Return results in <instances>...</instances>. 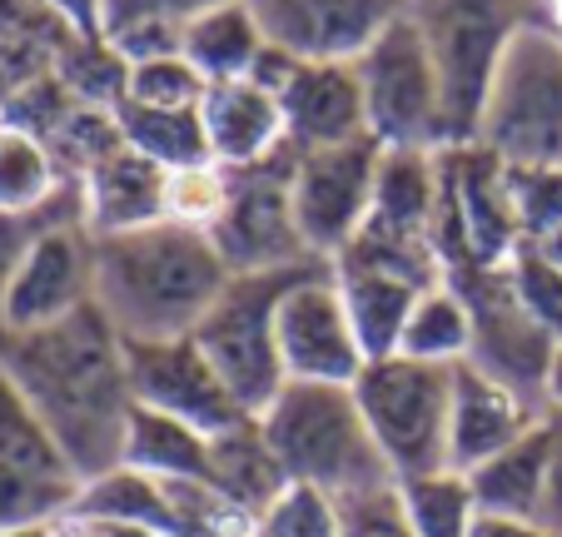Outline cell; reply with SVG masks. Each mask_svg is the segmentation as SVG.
<instances>
[{
	"label": "cell",
	"instance_id": "2",
	"mask_svg": "<svg viewBox=\"0 0 562 537\" xmlns=\"http://www.w3.org/2000/svg\"><path fill=\"white\" fill-rule=\"evenodd\" d=\"M229 279L210 234L170 220L95 239V304L125 344L190 338Z\"/></svg>",
	"mask_w": 562,
	"mask_h": 537
},
{
	"label": "cell",
	"instance_id": "5",
	"mask_svg": "<svg viewBox=\"0 0 562 537\" xmlns=\"http://www.w3.org/2000/svg\"><path fill=\"white\" fill-rule=\"evenodd\" d=\"M414 21L443 75L453 149L477 145V115L513 35L538 21V0H414Z\"/></svg>",
	"mask_w": 562,
	"mask_h": 537
},
{
	"label": "cell",
	"instance_id": "3",
	"mask_svg": "<svg viewBox=\"0 0 562 537\" xmlns=\"http://www.w3.org/2000/svg\"><path fill=\"white\" fill-rule=\"evenodd\" d=\"M259 428L289 483L318 488L334 503L393 488V473L353 399V383H284L279 399L259 413Z\"/></svg>",
	"mask_w": 562,
	"mask_h": 537
},
{
	"label": "cell",
	"instance_id": "26",
	"mask_svg": "<svg viewBox=\"0 0 562 537\" xmlns=\"http://www.w3.org/2000/svg\"><path fill=\"white\" fill-rule=\"evenodd\" d=\"M115 125L130 149H139L145 159H155V165H165V169H184V165L210 159L200 110H145V105L120 100Z\"/></svg>",
	"mask_w": 562,
	"mask_h": 537
},
{
	"label": "cell",
	"instance_id": "24",
	"mask_svg": "<svg viewBox=\"0 0 562 537\" xmlns=\"http://www.w3.org/2000/svg\"><path fill=\"white\" fill-rule=\"evenodd\" d=\"M70 190L60 159L31 130L0 120V214H41Z\"/></svg>",
	"mask_w": 562,
	"mask_h": 537
},
{
	"label": "cell",
	"instance_id": "41",
	"mask_svg": "<svg viewBox=\"0 0 562 537\" xmlns=\"http://www.w3.org/2000/svg\"><path fill=\"white\" fill-rule=\"evenodd\" d=\"M548 409L562 413V348L552 354V369H548Z\"/></svg>",
	"mask_w": 562,
	"mask_h": 537
},
{
	"label": "cell",
	"instance_id": "23",
	"mask_svg": "<svg viewBox=\"0 0 562 537\" xmlns=\"http://www.w3.org/2000/svg\"><path fill=\"white\" fill-rule=\"evenodd\" d=\"M398 354L418 358V363H443V369H458L473 358V309L458 294V284L443 279L418 294L404 334H398Z\"/></svg>",
	"mask_w": 562,
	"mask_h": 537
},
{
	"label": "cell",
	"instance_id": "32",
	"mask_svg": "<svg viewBox=\"0 0 562 537\" xmlns=\"http://www.w3.org/2000/svg\"><path fill=\"white\" fill-rule=\"evenodd\" d=\"M508 279L528 318L562 348V264L548 259L538 244H518V254L508 259Z\"/></svg>",
	"mask_w": 562,
	"mask_h": 537
},
{
	"label": "cell",
	"instance_id": "1",
	"mask_svg": "<svg viewBox=\"0 0 562 537\" xmlns=\"http://www.w3.org/2000/svg\"><path fill=\"white\" fill-rule=\"evenodd\" d=\"M0 369L15 379L35 418L50 428L80 483L120 468L135 393L125 369V338L110 328L100 304L45 328H0Z\"/></svg>",
	"mask_w": 562,
	"mask_h": 537
},
{
	"label": "cell",
	"instance_id": "16",
	"mask_svg": "<svg viewBox=\"0 0 562 537\" xmlns=\"http://www.w3.org/2000/svg\"><path fill=\"white\" fill-rule=\"evenodd\" d=\"M200 125H204L210 159L224 169L265 165V159H274L279 149L289 145L284 105H279V96H269L265 85H255V80L204 85Z\"/></svg>",
	"mask_w": 562,
	"mask_h": 537
},
{
	"label": "cell",
	"instance_id": "42",
	"mask_svg": "<svg viewBox=\"0 0 562 537\" xmlns=\"http://www.w3.org/2000/svg\"><path fill=\"white\" fill-rule=\"evenodd\" d=\"M538 25H548L562 41V0H538Z\"/></svg>",
	"mask_w": 562,
	"mask_h": 537
},
{
	"label": "cell",
	"instance_id": "4",
	"mask_svg": "<svg viewBox=\"0 0 562 537\" xmlns=\"http://www.w3.org/2000/svg\"><path fill=\"white\" fill-rule=\"evenodd\" d=\"M477 149L508 169L562 165V41L548 25H522L488 85Z\"/></svg>",
	"mask_w": 562,
	"mask_h": 537
},
{
	"label": "cell",
	"instance_id": "39",
	"mask_svg": "<svg viewBox=\"0 0 562 537\" xmlns=\"http://www.w3.org/2000/svg\"><path fill=\"white\" fill-rule=\"evenodd\" d=\"M538 523L562 533V413H558V433H552V468H548V493H542Z\"/></svg>",
	"mask_w": 562,
	"mask_h": 537
},
{
	"label": "cell",
	"instance_id": "21",
	"mask_svg": "<svg viewBox=\"0 0 562 537\" xmlns=\"http://www.w3.org/2000/svg\"><path fill=\"white\" fill-rule=\"evenodd\" d=\"M265 31H259L255 11L245 0H224L214 11L194 15L190 25L180 31V55L200 70L204 85L220 80H249L255 60L265 55Z\"/></svg>",
	"mask_w": 562,
	"mask_h": 537
},
{
	"label": "cell",
	"instance_id": "7",
	"mask_svg": "<svg viewBox=\"0 0 562 537\" xmlns=\"http://www.w3.org/2000/svg\"><path fill=\"white\" fill-rule=\"evenodd\" d=\"M353 75H359L363 90V120H369L373 145L428 149V155L453 149L443 75H438L434 51H428L424 31L414 21V5L353 60Z\"/></svg>",
	"mask_w": 562,
	"mask_h": 537
},
{
	"label": "cell",
	"instance_id": "30",
	"mask_svg": "<svg viewBox=\"0 0 562 537\" xmlns=\"http://www.w3.org/2000/svg\"><path fill=\"white\" fill-rule=\"evenodd\" d=\"M120 100L145 110H200L204 80L184 55H159V60L125 65V96Z\"/></svg>",
	"mask_w": 562,
	"mask_h": 537
},
{
	"label": "cell",
	"instance_id": "37",
	"mask_svg": "<svg viewBox=\"0 0 562 537\" xmlns=\"http://www.w3.org/2000/svg\"><path fill=\"white\" fill-rule=\"evenodd\" d=\"M55 537H159L155 527L130 523V517H105L90 507H70L65 517H55Z\"/></svg>",
	"mask_w": 562,
	"mask_h": 537
},
{
	"label": "cell",
	"instance_id": "13",
	"mask_svg": "<svg viewBox=\"0 0 562 537\" xmlns=\"http://www.w3.org/2000/svg\"><path fill=\"white\" fill-rule=\"evenodd\" d=\"M95 304V234L86 214L55 220L41 239L25 249L21 269L11 279V294L0 309V328H45Z\"/></svg>",
	"mask_w": 562,
	"mask_h": 537
},
{
	"label": "cell",
	"instance_id": "6",
	"mask_svg": "<svg viewBox=\"0 0 562 537\" xmlns=\"http://www.w3.org/2000/svg\"><path fill=\"white\" fill-rule=\"evenodd\" d=\"M353 399L363 409L373 443L393 483H414L428 473H448V409H453V369L389 354L369 358L353 379Z\"/></svg>",
	"mask_w": 562,
	"mask_h": 537
},
{
	"label": "cell",
	"instance_id": "34",
	"mask_svg": "<svg viewBox=\"0 0 562 537\" xmlns=\"http://www.w3.org/2000/svg\"><path fill=\"white\" fill-rule=\"evenodd\" d=\"M70 214H86L80 184H70V190L41 214H0V309H5V294H11V279H15V269H21L25 249H31L55 220H70Z\"/></svg>",
	"mask_w": 562,
	"mask_h": 537
},
{
	"label": "cell",
	"instance_id": "19",
	"mask_svg": "<svg viewBox=\"0 0 562 537\" xmlns=\"http://www.w3.org/2000/svg\"><path fill=\"white\" fill-rule=\"evenodd\" d=\"M552 433H558V413L538 423L532 433H522L518 443H508L498 458H488L483 468H473L468 488L483 517H528L538 523L542 493H548V468H552Z\"/></svg>",
	"mask_w": 562,
	"mask_h": 537
},
{
	"label": "cell",
	"instance_id": "38",
	"mask_svg": "<svg viewBox=\"0 0 562 537\" xmlns=\"http://www.w3.org/2000/svg\"><path fill=\"white\" fill-rule=\"evenodd\" d=\"M41 5L80 41H105V0H41Z\"/></svg>",
	"mask_w": 562,
	"mask_h": 537
},
{
	"label": "cell",
	"instance_id": "17",
	"mask_svg": "<svg viewBox=\"0 0 562 537\" xmlns=\"http://www.w3.org/2000/svg\"><path fill=\"white\" fill-rule=\"evenodd\" d=\"M165 179H170V169L145 159L130 145H115L105 159H95L86 175L75 179L90 234L105 239V234H130L145 230V224H159L165 220Z\"/></svg>",
	"mask_w": 562,
	"mask_h": 537
},
{
	"label": "cell",
	"instance_id": "22",
	"mask_svg": "<svg viewBox=\"0 0 562 537\" xmlns=\"http://www.w3.org/2000/svg\"><path fill=\"white\" fill-rule=\"evenodd\" d=\"M210 483L220 488L229 503L245 507L255 523H259V513L289 488V473L279 468L259 418H245L239 428L210 438Z\"/></svg>",
	"mask_w": 562,
	"mask_h": 537
},
{
	"label": "cell",
	"instance_id": "25",
	"mask_svg": "<svg viewBox=\"0 0 562 537\" xmlns=\"http://www.w3.org/2000/svg\"><path fill=\"white\" fill-rule=\"evenodd\" d=\"M120 463L149 478H210V438L165 413L135 409Z\"/></svg>",
	"mask_w": 562,
	"mask_h": 537
},
{
	"label": "cell",
	"instance_id": "36",
	"mask_svg": "<svg viewBox=\"0 0 562 537\" xmlns=\"http://www.w3.org/2000/svg\"><path fill=\"white\" fill-rule=\"evenodd\" d=\"M224 0H105V35L125 25H190L194 15L214 11Z\"/></svg>",
	"mask_w": 562,
	"mask_h": 537
},
{
	"label": "cell",
	"instance_id": "9",
	"mask_svg": "<svg viewBox=\"0 0 562 537\" xmlns=\"http://www.w3.org/2000/svg\"><path fill=\"white\" fill-rule=\"evenodd\" d=\"M289 175H294V145H284L265 165L229 169V204L210 230L229 275H274V269H299V264H324L304 249Z\"/></svg>",
	"mask_w": 562,
	"mask_h": 537
},
{
	"label": "cell",
	"instance_id": "29",
	"mask_svg": "<svg viewBox=\"0 0 562 537\" xmlns=\"http://www.w3.org/2000/svg\"><path fill=\"white\" fill-rule=\"evenodd\" d=\"M224 204H229V169L214 165V159L170 169V179H165V220L170 224L210 234L220 224Z\"/></svg>",
	"mask_w": 562,
	"mask_h": 537
},
{
	"label": "cell",
	"instance_id": "18",
	"mask_svg": "<svg viewBox=\"0 0 562 537\" xmlns=\"http://www.w3.org/2000/svg\"><path fill=\"white\" fill-rule=\"evenodd\" d=\"M284 125L294 149H329L369 135L363 120V90L353 65H299L294 80L284 85Z\"/></svg>",
	"mask_w": 562,
	"mask_h": 537
},
{
	"label": "cell",
	"instance_id": "12",
	"mask_svg": "<svg viewBox=\"0 0 562 537\" xmlns=\"http://www.w3.org/2000/svg\"><path fill=\"white\" fill-rule=\"evenodd\" d=\"M125 369L135 409L165 413L184 428L220 438L249 418L229 383L214 373V363L200 354L194 338H159V344H125Z\"/></svg>",
	"mask_w": 562,
	"mask_h": 537
},
{
	"label": "cell",
	"instance_id": "15",
	"mask_svg": "<svg viewBox=\"0 0 562 537\" xmlns=\"http://www.w3.org/2000/svg\"><path fill=\"white\" fill-rule=\"evenodd\" d=\"M548 413V399H538V393L513 389L508 379L477 369V363H458L453 409H448V468L473 473L488 458H498L508 443L538 428Z\"/></svg>",
	"mask_w": 562,
	"mask_h": 537
},
{
	"label": "cell",
	"instance_id": "33",
	"mask_svg": "<svg viewBox=\"0 0 562 537\" xmlns=\"http://www.w3.org/2000/svg\"><path fill=\"white\" fill-rule=\"evenodd\" d=\"M255 537H344V507L329 493H318V488L289 483L259 513Z\"/></svg>",
	"mask_w": 562,
	"mask_h": 537
},
{
	"label": "cell",
	"instance_id": "8",
	"mask_svg": "<svg viewBox=\"0 0 562 537\" xmlns=\"http://www.w3.org/2000/svg\"><path fill=\"white\" fill-rule=\"evenodd\" d=\"M308 269V264H299ZM299 269H274V275H234L224 294L210 304V314L194 328L200 354L214 363L229 393L249 418L269 409L284 389V363H279V338H274V314L284 289L294 284Z\"/></svg>",
	"mask_w": 562,
	"mask_h": 537
},
{
	"label": "cell",
	"instance_id": "35",
	"mask_svg": "<svg viewBox=\"0 0 562 537\" xmlns=\"http://www.w3.org/2000/svg\"><path fill=\"white\" fill-rule=\"evenodd\" d=\"M339 507H344V537H418L414 523H408V513H404L398 483L383 488V493L339 503Z\"/></svg>",
	"mask_w": 562,
	"mask_h": 537
},
{
	"label": "cell",
	"instance_id": "11",
	"mask_svg": "<svg viewBox=\"0 0 562 537\" xmlns=\"http://www.w3.org/2000/svg\"><path fill=\"white\" fill-rule=\"evenodd\" d=\"M274 338L289 383H353L369 363L334 264H308L294 275L279 299Z\"/></svg>",
	"mask_w": 562,
	"mask_h": 537
},
{
	"label": "cell",
	"instance_id": "20",
	"mask_svg": "<svg viewBox=\"0 0 562 537\" xmlns=\"http://www.w3.org/2000/svg\"><path fill=\"white\" fill-rule=\"evenodd\" d=\"M334 279L344 289V304H349V318L359 328L363 354L369 358L398 354V334H404L408 309L418 304L424 284H414L408 275H393V269H379V264H363V259H334Z\"/></svg>",
	"mask_w": 562,
	"mask_h": 537
},
{
	"label": "cell",
	"instance_id": "27",
	"mask_svg": "<svg viewBox=\"0 0 562 537\" xmlns=\"http://www.w3.org/2000/svg\"><path fill=\"white\" fill-rule=\"evenodd\" d=\"M0 468H21V473H41V478H65L80 483L65 463V454L55 448L50 428L35 418V409L25 403V393L15 389V379L0 369Z\"/></svg>",
	"mask_w": 562,
	"mask_h": 537
},
{
	"label": "cell",
	"instance_id": "31",
	"mask_svg": "<svg viewBox=\"0 0 562 537\" xmlns=\"http://www.w3.org/2000/svg\"><path fill=\"white\" fill-rule=\"evenodd\" d=\"M75 497H80V483L21 473V468H0V533H5V527L55 523V517H65L75 507Z\"/></svg>",
	"mask_w": 562,
	"mask_h": 537
},
{
	"label": "cell",
	"instance_id": "14",
	"mask_svg": "<svg viewBox=\"0 0 562 537\" xmlns=\"http://www.w3.org/2000/svg\"><path fill=\"white\" fill-rule=\"evenodd\" d=\"M269 45L308 65H353L414 0H245Z\"/></svg>",
	"mask_w": 562,
	"mask_h": 537
},
{
	"label": "cell",
	"instance_id": "28",
	"mask_svg": "<svg viewBox=\"0 0 562 537\" xmlns=\"http://www.w3.org/2000/svg\"><path fill=\"white\" fill-rule=\"evenodd\" d=\"M404 493V513L418 537H473L477 533V503L463 473H428L414 483H398Z\"/></svg>",
	"mask_w": 562,
	"mask_h": 537
},
{
	"label": "cell",
	"instance_id": "40",
	"mask_svg": "<svg viewBox=\"0 0 562 537\" xmlns=\"http://www.w3.org/2000/svg\"><path fill=\"white\" fill-rule=\"evenodd\" d=\"M473 537H562L542 523H528V517H477Z\"/></svg>",
	"mask_w": 562,
	"mask_h": 537
},
{
	"label": "cell",
	"instance_id": "43",
	"mask_svg": "<svg viewBox=\"0 0 562 537\" xmlns=\"http://www.w3.org/2000/svg\"><path fill=\"white\" fill-rule=\"evenodd\" d=\"M0 537H55V523H35V527H5Z\"/></svg>",
	"mask_w": 562,
	"mask_h": 537
},
{
	"label": "cell",
	"instance_id": "10",
	"mask_svg": "<svg viewBox=\"0 0 562 537\" xmlns=\"http://www.w3.org/2000/svg\"><path fill=\"white\" fill-rule=\"evenodd\" d=\"M379 165L383 145H373L369 135L329 149H294L289 194H294V220L299 234H304V249L314 259L334 264L359 239L373 210V190H379Z\"/></svg>",
	"mask_w": 562,
	"mask_h": 537
}]
</instances>
